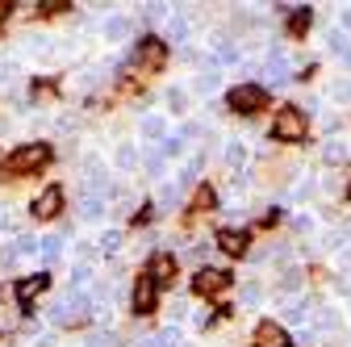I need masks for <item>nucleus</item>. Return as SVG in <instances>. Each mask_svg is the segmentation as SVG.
<instances>
[{"label":"nucleus","mask_w":351,"mask_h":347,"mask_svg":"<svg viewBox=\"0 0 351 347\" xmlns=\"http://www.w3.org/2000/svg\"><path fill=\"white\" fill-rule=\"evenodd\" d=\"M268 101H272L268 84H234L226 93V105L234 113H259V109H268Z\"/></svg>","instance_id":"1"},{"label":"nucleus","mask_w":351,"mask_h":347,"mask_svg":"<svg viewBox=\"0 0 351 347\" xmlns=\"http://www.w3.org/2000/svg\"><path fill=\"white\" fill-rule=\"evenodd\" d=\"M305 125H310L305 109L285 105V109H276V117H272V139H276V143H297V139H305Z\"/></svg>","instance_id":"2"},{"label":"nucleus","mask_w":351,"mask_h":347,"mask_svg":"<svg viewBox=\"0 0 351 347\" xmlns=\"http://www.w3.org/2000/svg\"><path fill=\"white\" fill-rule=\"evenodd\" d=\"M47 159H51V147H47V143H29V147H17V151L5 159V171H9V176H21V171L42 167Z\"/></svg>","instance_id":"3"},{"label":"nucleus","mask_w":351,"mask_h":347,"mask_svg":"<svg viewBox=\"0 0 351 347\" xmlns=\"http://www.w3.org/2000/svg\"><path fill=\"white\" fill-rule=\"evenodd\" d=\"M230 272H222V268H201L197 276H193V293L197 297H217L222 289H230Z\"/></svg>","instance_id":"4"},{"label":"nucleus","mask_w":351,"mask_h":347,"mask_svg":"<svg viewBox=\"0 0 351 347\" xmlns=\"http://www.w3.org/2000/svg\"><path fill=\"white\" fill-rule=\"evenodd\" d=\"M155 289H159V285H155L151 272L134 280V293H130V301H134V314H151V310H155Z\"/></svg>","instance_id":"5"},{"label":"nucleus","mask_w":351,"mask_h":347,"mask_svg":"<svg viewBox=\"0 0 351 347\" xmlns=\"http://www.w3.org/2000/svg\"><path fill=\"white\" fill-rule=\"evenodd\" d=\"M217 247H222L230 259H243V255L251 251V235H247V230H230V226H226V230H217Z\"/></svg>","instance_id":"6"},{"label":"nucleus","mask_w":351,"mask_h":347,"mask_svg":"<svg viewBox=\"0 0 351 347\" xmlns=\"http://www.w3.org/2000/svg\"><path fill=\"white\" fill-rule=\"evenodd\" d=\"M310 25H314V9L310 5H289V13H285V29H289V38H305L310 34Z\"/></svg>","instance_id":"7"},{"label":"nucleus","mask_w":351,"mask_h":347,"mask_svg":"<svg viewBox=\"0 0 351 347\" xmlns=\"http://www.w3.org/2000/svg\"><path fill=\"white\" fill-rule=\"evenodd\" d=\"M255 347H289V331L280 322H272V318H263L255 326Z\"/></svg>","instance_id":"8"},{"label":"nucleus","mask_w":351,"mask_h":347,"mask_svg":"<svg viewBox=\"0 0 351 347\" xmlns=\"http://www.w3.org/2000/svg\"><path fill=\"white\" fill-rule=\"evenodd\" d=\"M59 209H63V189H55V184H51V189H42V197L34 201V218L51 222V218H55Z\"/></svg>","instance_id":"9"},{"label":"nucleus","mask_w":351,"mask_h":347,"mask_svg":"<svg viewBox=\"0 0 351 347\" xmlns=\"http://www.w3.org/2000/svg\"><path fill=\"white\" fill-rule=\"evenodd\" d=\"M134 59H143L147 67H159V63L167 59V47H163V38H143V42H138V51H134Z\"/></svg>","instance_id":"10"},{"label":"nucleus","mask_w":351,"mask_h":347,"mask_svg":"<svg viewBox=\"0 0 351 347\" xmlns=\"http://www.w3.org/2000/svg\"><path fill=\"white\" fill-rule=\"evenodd\" d=\"M47 285H51L47 272H38V276H29V280H17V301H21V306H29V301H34L42 289H47Z\"/></svg>","instance_id":"11"},{"label":"nucleus","mask_w":351,"mask_h":347,"mask_svg":"<svg viewBox=\"0 0 351 347\" xmlns=\"http://www.w3.org/2000/svg\"><path fill=\"white\" fill-rule=\"evenodd\" d=\"M151 276H155V285H159V280L167 285V280L176 276V259H171V255H155V259H151Z\"/></svg>","instance_id":"12"},{"label":"nucleus","mask_w":351,"mask_h":347,"mask_svg":"<svg viewBox=\"0 0 351 347\" xmlns=\"http://www.w3.org/2000/svg\"><path fill=\"white\" fill-rule=\"evenodd\" d=\"M193 209H201V213L217 209V193H213V184H197V193H193Z\"/></svg>","instance_id":"13"},{"label":"nucleus","mask_w":351,"mask_h":347,"mask_svg":"<svg viewBox=\"0 0 351 347\" xmlns=\"http://www.w3.org/2000/svg\"><path fill=\"white\" fill-rule=\"evenodd\" d=\"M326 42H330V55H339V59L351 67V42H347V34H343V29H330Z\"/></svg>","instance_id":"14"},{"label":"nucleus","mask_w":351,"mask_h":347,"mask_svg":"<svg viewBox=\"0 0 351 347\" xmlns=\"http://www.w3.org/2000/svg\"><path fill=\"white\" fill-rule=\"evenodd\" d=\"M80 213H84V218H101V213H105V197L84 193V201H80Z\"/></svg>","instance_id":"15"},{"label":"nucleus","mask_w":351,"mask_h":347,"mask_svg":"<svg viewBox=\"0 0 351 347\" xmlns=\"http://www.w3.org/2000/svg\"><path fill=\"white\" fill-rule=\"evenodd\" d=\"M330 101L335 105H351V80H335L330 84Z\"/></svg>","instance_id":"16"},{"label":"nucleus","mask_w":351,"mask_h":347,"mask_svg":"<svg viewBox=\"0 0 351 347\" xmlns=\"http://www.w3.org/2000/svg\"><path fill=\"white\" fill-rule=\"evenodd\" d=\"M226 163L243 167V163H247V147H243V143H230V147H226Z\"/></svg>","instance_id":"17"},{"label":"nucleus","mask_w":351,"mask_h":347,"mask_svg":"<svg viewBox=\"0 0 351 347\" xmlns=\"http://www.w3.org/2000/svg\"><path fill=\"white\" fill-rule=\"evenodd\" d=\"M143 134H147V139H159V134H163V121H159V117H147V121H143Z\"/></svg>","instance_id":"18"},{"label":"nucleus","mask_w":351,"mask_h":347,"mask_svg":"<svg viewBox=\"0 0 351 347\" xmlns=\"http://www.w3.org/2000/svg\"><path fill=\"white\" fill-rule=\"evenodd\" d=\"M167 105L180 113V109H184V88H167Z\"/></svg>","instance_id":"19"},{"label":"nucleus","mask_w":351,"mask_h":347,"mask_svg":"<svg viewBox=\"0 0 351 347\" xmlns=\"http://www.w3.org/2000/svg\"><path fill=\"white\" fill-rule=\"evenodd\" d=\"M322 159H326V163H339V159H343V147H339V143H326V147H322Z\"/></svg>","instance_id":"20"},{"label":"nucleus","mask_w":351,"mask_h":347,"mask_svg":"<svg viewBox=\"0 0 351 347\" xmlns=\"http://www.w3.org/2000/svg\"><path fill=\"white\" fill-rule=\"evenodd\" d=\"M117 247H121V235H117V230H109V235L101 239V251H109V255H113Z\"/></svg>","instance_id":"21"},{"label":"nucleus","mask_w":351,"mask_h":347,"mask_svg":"<svg viewBox=\"0 0 351 347\" xmlns=\"http://www.w3.org/2000/svg\"><path fill=\"white\" fill-rule=\"evenodd\" d=\"M117 163H121V167H134V163H138L134 147H121V151H117Z\"/></svg>","instance_id":"22"},{"label":"nucleus","mask_w":351,"mask_h":347,"mask_svg":"<svg viewBox=\"0 0 351 347\" xmlns=\"http://www.w3.org/2000/svg\"><path fill=\"white\" fill-rule=\"evenodd\" d=\"M280 289H285V293H293V289H301V272H285V280H280Z\"/></svg>","instance_id":"23"},{"label":"nucleus","mask_w":351,"mask_h":347,"mask_svg":"<svg viewBox=\"0 0 351 347\" xmlns=\"http://www.w3.org/2000/svg\"><path fill=\"white\" fill-rule=\"evenodd\" d=\"M184 151V139H163V155H180Z\"/></svg>","instance_id":"24"},{"label":"nucleus","mask_w":351,"mask_h":347,"mask_svg":"<svg viewBox=\"0 0 351 347\" xmlns=\"http://www.w3.org/2000/svg\"><path fill=\"white\" fill-rule=\"evenodd\" d=\"M280 218H285V213H280V209H268V213H263V218H259V226H276Z\"/></svg>","instance_id":"25"},{"label":"nucleus","mask_w":351,"mask_h":347,"mask_svg":"<svg viewBox=\"0 0 351 347\" xmlns=\"http://www.w3.org/2000/svg\"><path fill=\"white\" fill-rule=\"evenodd\" d=\"M243 301H259V285H247L243 289Z\"/></svg>","instance_id":"26"},{"label":"nucleus","mask_w":351,"mask_h":347,"mask_svg":"<svg viewBox=\"0 0 351 347\" xmlns=\"http://www.w3.org/2000/svg\"><path fill=\"white\" fill-rule=\"evenodd\" d=\"M339 21H343V34H347V29H351V5H347V9L339 13Z\"/></svg>","instance_id":"27"},{"label":"nucleus","mask_w":351,"mask_h":347,"mask_svg":"<svg viewBox=\"0 0 351 347\" xmlns=\"http://www.w3.org/2000/svg\"><path fill=\"white\" fill-rule=\"evenodd\" d=\"M5 13H9V5H5V0H0V21H5Z\"/></svg>","instance_id":"28"},{"label":"nucleus","mask_w":351,"mask_h":347,"mask_svg":"<svg viewBox=\"0 0 351 347\" xmlns=\"http://www.w3.org/2000/svg\"><path fill=\"white\" fill-rule=\"evenodd\" d=\"M347 201H351V184H347Z\"/></svg>","instance_id":"29"},{"label":"nucleus","mask_w":351,"mask_h":347,"mask_svg":"<svg viewBox=\"0 0 351 347\" xmlns=\"http://www.w3.org/2000/svg\"><path fill=\"white\" fill-rule=\"evenodd\" d=\"M289 347H297V343H289Z\"/></svg>","instance_id":"30"}]
</instances>
